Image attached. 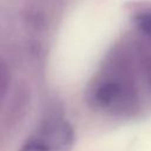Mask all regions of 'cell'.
<instances>
[{
	"mask_svg": "<svg viewBox=\"0 0 151 151\" xmlns=\"http://www.w3.org/2000/svg\"><path fill=\"white\" fill-rule=\"evenodd\" d=\"M11 85V72L7 64L0 58V104L5 99Z\"/></svg>",
	"mask_w": 151,
	"mask_h": 151,
	"instance_id": "obj_3",
	"label": "cell"
},
{
	"mask_svg": "<svg viewBox=\"0 0 151 151\" xmlns=\"http://www.w3.org/2000/svg\"><path fill=\"white\" fill-rule=\"evenodd\" d=\"M20 151H44L42 147L38 144L37 140H34L32 137L21 146Z\"/></svg>",
	"mask_w": 151,
	"mask_h": 151,
	"instance_id": "obj_5",
	"label": "cell"
},
{
	"mask_svg": "<svg viewBox=\"0 0 151 151\" xmlns=\"http://www.w3.org/2000/svg\"><path fill=\"white\" fill-rule=\"evenodd\" d=\"M32 138L44 151H70L73 145L74 132L67 122L52 118L45 122Z\"/></svg>",
	"mask_w": 151,
	"mask_h": 151,
	"instance_id": "obj_2",
	"label": "cell"
},
{
	"mask_svg": "<svg viewBox=\"0 0 151 151\" xmlns=\"http://www.w3.org/2000/svg\"><path fill=\"white\" fill-rule=\"evenodd\" d=\"M136 25L137 27L146 35L151 37V12H142L136 15Z\"/></svg>",
	"mask_w": 151,
	"mask_h": 151,
	"instance_id": "obj_4",
	"label": "cell"
},
{
	"mask_svg": "<svg viewBox=\"0 0 151 151\" xmlns=\"http://www.w3.org/2000/svg\"><path fill=\"white\" fill-rule=\"evenodd\" d=\"M88 101L99 110L112 113H127L136 105V92L126 80L109 77L91 87Z\"/></svg>",
	"mask_w": 151,
	"mask_h": 151,
	"instance_id": "obj_1",
	"label": "cell"
}]
</instances>
